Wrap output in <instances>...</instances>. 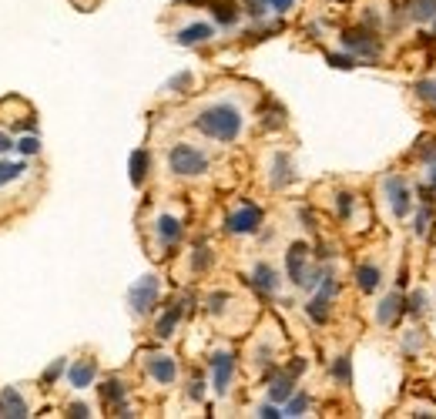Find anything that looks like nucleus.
I'll use <instances>...</instances> for the list:
<instances>
[{
  "instance_id": "obj_1",
  "label": "nucleus",
  "mask_w": 436,
  "mask_h": 419,
  "mask_svg": "<svg viewBox=\"0 0 436 419\" xmlns=\"http://www.w3.org/2000/svg\"><path fill=\"white\" fill-rule=\"evenodd\" d=\"M195 128L208 138H215V141H235L242 131V115L232 104H212L195 117Z\"/></svg>"
},
{
  "instance_id": "obj_2",
  "label": "nucleus",
  "mask_w": 436,
  "mask_h": 419,
  "mask_svg": "<svg viewBox=\"0 0 436 419\" xmlns=\"http://www.w3.org/2000/svg\"><path fill=\"white\" fill-rule=\"evenodd\" d=\"M168 168L175 175H182V178H191V175L208 171V158L198 148H191V145H175V148L168 151Z\"/></svg>"
},
{
  "instance_id": "obj_3",
  "label": "nucleus",
  "mask_w": 436,
  "mask_h": 419,
  "mask_svg": "<svg viewBox=\"0 0 436 419\" xmlns=\"http://www.w3.org/2000/svg\"><path fill=\"white\" fill-rule=\"evenodd\" d=\"M158 292H161V282H158V275H145L141 282L131 285V292H128V302H131V309L138 316H148L151 309H154V302H158Z\"/></svg>"
},
{
  "instance_id": "obj_4",
  "label": "nucleus",
  "mask_w": 436,
  "mask_h": 419,
  "mask_svg": "<svg viewBox=\"0 0 436 419\" xmlns=\"http://www.w3.org/2000/svg\"><path fill=\"white\" fill-rule=\"evenodd\" d=\"M342 44L349 50H356L359 57H366V61H379V41H376V34L366 31V27H349V31H342Z\"/></svg>"
},
{
  "instance_id": "obj_5",
  "label": "nucleus",
  "mask_w": 436,
  "mask_h": 419,
  "mask_svg": "<svg viewBox=\"0 0 436 419\" xmlns=\"http://www.w3.org/2000/svg\"><path fill=\"white\" fill-rule=\"evenodd\" d=\"M333 295H335V279L326 272V275H322V288H319V295H312V302L305 305V312H309L312 322H326V318H329V302H333Z\"/></svg>"
},
{
  "instance_id": "obj_6",
  "label": "nucleus",
  "mask_w": 436,
  "mask_h": 419,
  "mask_svg": "<svg viewBox=\"0 0 436 419\" xmlns=\"http://www.w3.org/2000/svg\"><path fill=\"white\" fill-rule=\"evenodd\" d=\"M386 198H389V208H393V215H396V218L409 215L413 201H409V188H406V182H402L400 175L386 178Z\"/></svg>"
},
{
  "instance_id": "obj_7",
  "label": "nucleus",
  "mask_w": 436,
  "mask_h": 419,
  "mask_svg": "<svg viewBox=\"0 0 436 419\" xmlns=\"http://www.w3.org/2000/svg\"><path fill=\"white\" fill-rule=\"evenodd\" d=\"M259 225H262V208H255V205H245L242 212L228 215V221H225V228L232 235H252L259 232Z\"/></svg>"
},
{
  "instance_id": "obj_8",
  "label": "nucleus",
  "mask_w": 436,
  "mask_h": 419,
  "mask_svg": "<svg viewBox=\"0 0 436 419\" xmlns=\"http://www.w3.org/2000/svg\"><path fill=\"white\" fill-rule=\"evenodd\" d=\"M305 258H309V249L302 242H296L292 249L285 251V268H289V279L296 285H305V275H309L305 272Z\"/></svg>"
},
{
  "instance_id": "obj_9",
  "label": "nucleus",
  "mask_w": 436,
  "mask_h": 419,
  "mask_svg": "<svg viewBox=\"0 0 436 419\" xmlns=\"http://www.w3.org/2000/svg\"><path fill=\"white\" fill-rule=\"evenodd\" d=\"M212 369H215V389L225 396L228 383H232V372H235V355L232 352H218L215 359H212Z\"/></svg>"
},
{
  "instance_id": "obj_10",
  "label": "nucleus",
  "mask_w": 436,
  "mask_h": 419,
  "mask_svg": "<svg viewBox=\"0 0 436 419\" xmlns=\"http://www.w3.org/2000/svg\"><path fill=\"white\" fill-rule=\"evenodd\" d=\"M406 312V299H402L400 292H389L383 302H379V309H376V318H379V325H393L396 318Z\"/></svg>"
},
{
  "instance_id": "obj_11",
  "label": "nucleus",
  "mask_w": 436,
  "mask_h": 419,
  "mask_svg": "<svg viewBox=\"0 0 436 419\" xmlns=\"http://www.w3.org/2000/svg\"><path fill=\"white\" fill-rule=\"evenodd\" d=\"M94 376H98V362L94 359H81V362H74V366L67 369V379L74 389H87V385L94 383Z\"/></svg>"
},
{
  "instance_id": "obj_12",
  "label": "nucleus",
  "mask_w": 436,
  "mask_h": 419,
  "mask_svg": "<svg viewBox=\"0 0 436 419\" xmlns=\"http://www.w3.org/2000/svg\"><path fill=\"white\" fill-rule=\"evenodd\" d=\"M148 372L161 385H171V383H175V376H178V366H175V359H171V355H151V359H148Z\"/></svg>"
},
{
  "instance_id": "obj_13",
  "label": "nucleus",
  "mask_w": 436,
  "mask_h": 419,
  "mask_svg": "<svg viewBox=\"0 0 436 419\" xmlns=\"http://www.w3.org/2000/svg\"><path fill=\"white\" fill-rule=\"evenodd\" d=\"M0 416H14V419L31 416V413H27V402L20 399V392H17V389H10V385L0 392Z\"/></svg>"
},
{
  "instance_id": "obj_14",
  "label": "nucleus",
  "mask_w": 436,
  "mask_h": 419,
  "mask_svg": "<svg viewBox=\"0 0 436 419\" xmlns=\"http://www.w3.org/2000/svg\"><path fill=\"white\" fill-rule=\"evenodd\" d=\"M208 37H212V24H191V27L178 31V44L191 47V44H205Z\"/></svg>"
},
{
  "instance_id": "obj_15",
  "label": "nucleus",
  "mask_w": 436,
  "mask_h": 419,
  "mask_svg": "<svg viewBox=\"0 0 436 419\" xmlns=\"http://www.w3.org/2000/svg\"><path fill=\"white\" fill-rule=\"evenodd\" d=\"M252 285L262 292V295H272L275 288H279V279H275V272L268 265H255V272H252Z\"/></svg>"
},
{
  "instance_id": "obj_16",
  "label": "nucleus",
  "mask_w": 436,
  "mask_h": 419,
  "mask_svg": "<svg viewBox=\"0 0 436 419\" xmlns=\"http://www.w3.org/2000/svg\"><path fill=\"white\" fill-rule=\"evenodd\" d=\"M292 372H285V376H275L272 379V385H268V399L272 402H289L292 399Z\"/></svg>"
},
{
  "instance_id": "obj_17",
  "label": "nucleus",
  "mask_w": 436,
  "mask_h": 419,
  "mask_svg": "<svg viewBox=\"0 0 436 419\" xmlns=\"http://www.w3.org/2000/svg\"><path fill=\"white\" fill-rule=\"evenodd\" d=\"M356 285H359V292H376V288H379V268L359 265L356 268Z\"/></svg>"
},
{
  "instance_id": "obj_18",
  "label": "nucleus",
  "mask_w": 436,
  "mask_h": 419,
  "mask_svg": "<svg viewBox=\"0 0 436 419\" xmlns=\"http://www.w3.org/2000/svg\"><path fill=\"white\" fill-rule=\"evenodd\" d=\"M178 318H182V305L175 302V305L168 309L165 316L158 318V325H154V332H158V339H168V335L175 332V325H178Z\"/></svg>"
},
{
  "instance_id": "obj_19",
  "label": "nucleus",
  "mask_w": 436,
  "mask_h": 419,
  "mask_svg": "<svg viewBox=\"0 0 436 419\" xmlns=\"http://www.w3.org/2000/svg\"><path fill=\"white\" fill-rule=\"evenodd\" d=\"M158 235L165 238V245H175V242L182 238V221L171 215H161L158 218Z\"/></svg>"
},
{
  "instance_id": "obj_20",
  "label": "nucleus",
  "mask_w": 436,
  "mask_h": 419,
  "mask_svg": "<svg viewBox=\"0 0 436 419\" xmlns=\"http://www.w3.org/2000/svg\"><path fill=\"white\" fill-rule=\"evenodd\" d=\"M148 178V151L138 148L131 154V184H145Z\"/></svg>"
},
{
  "instance_id": "obj_21",
  "label": "nucleus",
  "mask_w": 436,
  "mask_h": 419,
  "mask_svg": "<svg viewBox=\"0 0 436 419\" xmlns=\"http://www.w3.org/2000/svg\"><path fill=\"white\" fill-rule=\"evenodd\" d=\"M409 17L426 24V20H436V0H413L409 3Z\"/></svg>"
},
{
  "instance_id": "obj_22",
  "label": "nucleus",
  "mask_w": 436,
  "mask_h": 419,
  "mask_svg": "<svg viewBox=\"0 0 436 419\" xmlns=\"http://www.w3.org/2000/svg\"><path fill=\"white\" fill-rule=\"evenodd\" d=\"M212 10H215L218 24H235V20H238V10H235V3H228V0H212Z\"/></svg>"
},
{
  "instance_id": "obj_23",
  "label": "nucleus",
  "mask_w": 436,
  "mask_h": 419,
  "mask_svg": "<svg viewBox=\"0 0 436 419\" xmlns=\"http://www.w3.org/2000/svg\"><path fill=\"white\" fill-rule=\"evenodd\" d=\"M333 376L339 385H349L352 383V369H349V355H339L333 362Z\"/></svg>"
},
{
  "instance_id": "obj_24",
  "label": "nucleus",
  "mask_w": 436,
  "mask_h": 419,
  "mask_svg": "<svg viewBox=\"0 0 436 419\" xmlns=\"http://www.w3.org/2000/svg\"><path fill=\"white\" fill-rule=\"evenodd\" d=\"M272 182H275V188H282V184L292 182V175H289V158H285V154L275 158V178H272Z\"/></svg>"
},
{
  "instance_id": "obj_25",
  "label": "nucleus",
  "mask_w": 436,
  "mask_h": 419,
  "mask_svg": "<svg viewBox=\"0 0 436 419\" xmlns=\"http://www.w3.org/2000/svg\"><path fill=\"white\" fill-rule=\"evenodd\" d=\"M430 218H433V205H430V201H423V212L416 215V235H419V238L430 232Z\"/></svg>"
},
{
  "instance_id": "obj_26",
  "label": "nucleus",
  "mask_w": 436,
  "mask_h": 419,
  "mask_svg": "<svg viewBox=\"0 0 436 419\" xmlns=\"http://www.w3.org/2000/svg\"><path fill=\"white\" fill-rule=\"evenodd\" d=\"M416 94H419V101L433 104V111H436V81H419L416 84Z\"/></svg>"
},
{
  "instance_id": "obj_27",
  "label": "nucleus",
  "mask_w": 436,
  "mask_h": 419,
  "mask_svg": "<svg viewBox=\"0 0 436 419\" xmlns=\"http://www.w3.org/2000/svg\"><path fill=\"white\" fill-rule=\"evenodd\" d=\"M309 409V396H296V399L285 402V416H302Z\"/></svg>"
},
{
  "instance_id": "obj_28",
  "label": "nucleus",
  "mask_w": 436,
  "mask_h": 419,
  "mask_svg": "<svg viewBox=\"0 0 436 419\" xmlns=\"http://www.w3.org/2000/svg\"><path fill=\"white\" fill-rule=\"evenodd\" d=\"M20 171H24V165H10V161H0V184L14 182Z\"/></svg>"
},
{
  "instance_id": "obj_29",
  "label": "nucleus",
  "mask_w": 436,
  "mask_h": 419,
  "mask_svg": "<svg viewBox=\"0 0 436 419\" xmlns=\"http://www.w3.org/2000/svg\"><path fill=\"white\" fill-rule=\"evenodd\" d=\"M423 309H426V295H423V292H413V295L406 299V312H413V316H419Z\"/></svg>"
},
{
  "instance_id": "obj_30",
  "label": "nucleus",
  "mask_w": 436,
  "mask_h": 419,
  "mask_svg": "<svg viewBox=\"0 0 436 419\" xmlns=\"http://www.w3.org/2000/svg\"><path fill=\"white\" fill-rule=\"evenodd\" d=\"M191 262H195V268H208L212 265V255H208V245H198V249H195V258H191Z\"/></svg>"
},
{
  "instance_id": "obj_31",
  "label": "nucleus",
  "mask_w": 436,
  "mask_h": 419,
  "mask_svg": "<svg viewBox=\"0 0 436 419\" xmlns=\"http://www.w3.org/2000/svg\"><path fill=\"white\" fill-rule=\"evenodd\" d=\"M335 212H339V218H349L352 215V195H339V201H335Z\"/></svg>"
},
{
  "instance_id": "obj_32",
  "label": "nucleus",
  "mask_w": 436,
  "mask_h": 419,
  "mask_svg": "<svg viewBox=\"0 0 436 419\" xmlns=\"http://www.w3.org/2000/svg\"><path fill=\"white\" fill-rule=\"evenodd\" d=\"M329 64L342 67V71H349V67H356V61H352L349 54H329Z\"/></svg>"
},
{
  "instance_id": "obj_33",
  "label": "nucleus",
  "mask_w": 436,
  "mask_h": 419,
  "mask_svg": "<svg viewBox=\"0 0 436 419\" xmlns=\"http://www.w3.org/2000/svg\"><path fill=\"white\" fill-rule=\"evenodd\" d=\"M61 372H64V359H57V362H54V366L48 369V372H44V383H54V379H57V376H61Z\"/></svg>"
},
{
  "instance_id": "obj_34",
  "label": "nucleus",
  "mask_w": 436,
  "mask_h": 419,
  "mask_svg": "<svg viewBox=\"0 0 436 419\" xmlns=\"http://www.w3.org/2000/svg\"><path fill=\"white\" fill-rule=\"evenodd\" d=\"M17 148L24 151V154H37V151H41V141H37V138H24Z\"/></svg>"
},
{
  "instance_id": "obj_35",
  "label": "nucleus",
  "mask_w": 436,
  "mask_h": 419,
  "mask_svg": "<svg viewBox=\"0 0 436 419\" xmlns=\"http://www.w3.org/2000/svg\"><path fill=\"white\" fill-rule=\"evenodd\" d=\"M67 416H74V419H84V416H91V409H87L84 402H74V406H67Z\"/></svg>"
},
{
  "instance_id": "obj_36",
  "label": "nucleus",
  "mask_w": 436,
  "mask_h": 419,
  "mask_svg": "<svg viewBox=\"0 0 436 419\" xmlns=\"http://www.w3.org/2000/svg\"><path fill=\"white\" fill-rule=\"evenodd\" d=\"M245 3H249V14L252 17H262V14H266V3H268V0H245Z\"/></svg>"
},
{
  "instance_id": "obj_37",
  "label": "nucleus",
  "mask_w": 436,
  "mask_h": 419,
  "mask_svg": "<svg viewBox=\"0 0 436 419\" xmlns=\"http://www.w3.org/2000/svg\"><path fill=\"white\" fill-rule=\"evenodd\" d=\"M188 392H191V399H201V396H205V385H201V379H191V389H188Z\"/></svg>"
},
{
  "instance_id": "obj_38",
  "label": "nucleus",
  "mask_w": 436,
  "mask_h": 419,
  "mask_svg": "<svg viewBox=\"0 0 436 419\" xmlns=\"http://www.w3.org/2000/svg\"><path fill=\"white\" fill-rule=\"evenodd\" d=\"M259 416H266V419H275V416H282V413H279L275 406H262V409H259Z\"/></svg>"
},
{
  "instance_id": "obj_39",
  "label": "nucleus",
  "mask_w": 436,
  "mask_h": 419,
  "mask_svg": "<svg viewBox=\"0 0 436 419\" xmlns=\"http://www.w3.org/2000/svg\"><path fill=\"white\" fill-rule=\"evenodd\" d=\"M268 3H272V7H275V10H279V14H285V10H289V7H292V0H268Z\"/></svg>"
},
{
  "instance_id": "obj_40",
  "label": "nucleus",
  "mask_w": 436,
  "mask_h": 419,
  "mask_svg": "<svg viewBox=\"0 0 436 419\" xmlns=\"http://www.w3.org/2000/svg\"><path fill=\"white\" fill-rule=\"evenodd\" d=\"M3 151H10V138H7V134L0 131V154H3Z\"/></svg>"
},
{
  "instance_id": "obj_41",
  "label": "nucleus",
  "mask_w": 436,
  "mask_h": 419,
  "mask_svg": "<svg viewBox=\"0 0 436 419\" xmlns=\"http://www.w3.org/2000/svg\"><path fill=\"white\" fill-rule=\"evenodd\" d=\"M188 81H191V78H188V74H182V78H175V81H171V87H184Z\"/></svg>"
},
{
  "instance_id": "obj_42",
  "label": "nucleus",
  "mask_w": 436,
  "mask_h": 419,
  "mask_svg": "<svg viewBox=\"0 0 436 419\" xmlns=\"http://www.w3.org/2000/svg\"><path fill=\"white\" fill-rule=\"evenodd\" d=\"M430 184H433V188H436V168H433V171H430Z\"/></svg>"
},
{
  "instance_id": "obj_43",
  "label": "nucleus",
  "mask_w": 436,
  "mask_h": 419,
  "mask_svg": "<svg viewBox=\"0 0 436 419\" xmlns=\"http://www.w3.org/2000/svg\"><path fill=\"white\" fill-rule=\"evenodd\" d=\"M339 3H349V0H339Z\"/></svg>"
}]
</instances>
